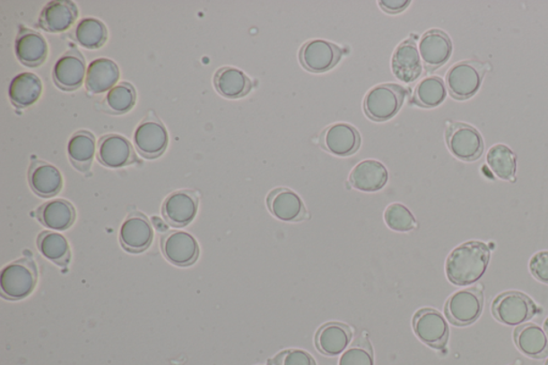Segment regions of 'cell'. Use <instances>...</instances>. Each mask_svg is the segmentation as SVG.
Returning <instances> with one entry per match:
<instances>
[{
  "label": "cell",
  "instance_id": "6da1fadb",
  "mask_svg": "<svg viewBox=\"0 0 548 365\" xmlns=\"http://www.w3.org/2000/svg\"><path fill=\"white\" fill-rule=\"evenodd\" d=\"M491 259L489 246L483 241H468L454 248L446 263L448 279L457 286L473 285L486 273Z\"/></svg>",
  "mask_w": 548,
  "mask_h": 365
},
{
  "label": "cell",
  "instance_id": "7a4b0ae2",
  "mask_svg": "<svg viewBox=\"0 0 548 365\" xmlns=\"http://www.w3.org/2000/svg\"><path fill=\"white\" fill-rule=\"evenodd\" d=\"M407 91L401 85L381 84L372 88L364 98L363 109L370 120L383 123L400 112Z\"/></svg>",
  "mask_w": 548,
  "mask_h": 365
},
{
  "label": "cell",
  "instance_id": "3957f363",
  "mask_svg": "<svg viewBox=\"0 0 548 365\" xmlns=\"http://www.w3.org/2000/svg\"><path fill=\"white\" fill-rule=\"evenodd\" d=\"M38 271L30 258L5 265L0 274V290L4 298L20 300L30 296L37 285Z\"/></svg>",
  "mask_w": 548,
  "mask_h": 365
},
{
  "label": "cell",
  "instance_id": "277c9868",
  "mask_svg": "<svg viewBox=\"0 0 548 365\" xmlns=\"http://www.w3.org/2000/svg\"><path fill=\"white\" fill-rule=\"evenodd\" d=\"M538 313L539 309L533 299L520 291L502 292L491 304L492 317L512 327L528 322Z\"/></svg>",
  "mask_w": 548,
  "mask_h": 365
},
{
  "label": "cell",
  "instance_id": "5b68a950",
  "mask_svg": "<svg viewBox=\"0 0 548 365\" xmlns=\"http://www.w3.org/2000/svg\"><path fill=\"white\" fill-rule=\"evenodd\" d=\"M484 296L480 287L459 291L453 294L445 306L449 322L458 327H465L477 322L483 312Z\"/></svg>",
  "mask_w": 548,
  "mask_h": 365
},
{
  "label": "cell",
  "instance_id": "8992f818",
  "mask_svg": "<svg viewBox=\"0 0 548 365\" xmlns=\"http://www.w3.org/2000/svg\"><path fill=\"white\" fill-rule=\"evenodd\" d=\"M484 74V65L474 60L452 65L446 77L450 95L457 100L472 98L480 90Z\"/></svg>",
  "mask_w": 548,
  "mask_h": 365
},
{
  "label": "cell",
  "instance_id": "52a82bcc",
  "mask_svg": "<svg viewBox=\"0 0 548 365\" xmlns=\"http://www.w3.org/2000/svg\"><path fill=\"white\" fill-rule=\"evenodd\" d=\"M135 143L137 152L145 159H157L165 152L169 145L168 130L153 112H149L137 126Z\"/></svg>",
  "mask_w": 548,
  "mask_h": 365
},
{
  "label": "cell",
  "instance_id": "ba28073f",
  "mask_svg": "<svg viewBox=\"0 0 548 365\" xmlns=\"http://www.w3.org/2000/svg\"><path fill=\"white\" fill-rule=\"evenodd\" d=\"M446 140L453 156L463 161H475L483 156V138L472 126L463 123L448 126Z\"/></svg>",
  "mask_w": 548,
  "mask_h": 365
},
{
  "label": "cell",
  "instance_id": "9c48e42d",
  "mask_svg": "<svg viewBox=\"0 0 548 365\" xmlns=\"http://www.w3.org/2000/svg\"><path fill=\"white\" fill-rule=\"evenodd\" d=\"M414 334L421 342L435 350L445 348L449 339V326L434 309H421L413 319Z\"/></svg>",
  "mask_w": 548,
  "mask_h": 365
},
{
  "label": "cell",
  "instance_id": "30bf717a",
  "mask_svg": "<svg viewBox=\"0 0 548 365\" xmlns=\"http://www.w3.org/2000/svg\"><path fill=\"white\" fill-rule=\"evenodd\" d=\"M342 56L341 48L320 39L304 43L299 51V62L304 69L313 74H323L335 68L340 63Z\"/></svg>",
  "mask_w": 548,
  "mask_h": 365
},
{
  "label": "cell",
  "instance_id": "8fae6325",
  "mask_svg": "<svg viewBox=\"0 0 548 365\" xmlns=\"http://www.w3.org/2000/svg\"><path fill=\"white\" fill-rule=\"evenodd\" d=\"M86 62L83 54L75 47L71 46L68 52L55 64L53 81L64 91H74L84 83L86 75Z\"/></svg>",
  "mask_w": 548,
  "mask_h": 365
},
{
  "label": "cell",
  "instance_id": "7c38bea8",
  "mask_svg": "<svg viewBox=\"0 0 548 365\" xmlns=\"http://www.w3.org/2000/svg\"><path fill=\"white\" fill-rule=\"evenodd\" d=\"M97 158L109 169H121L137 162L132 143L125 136L108 135L100 138Z\"/></svg>",
  "mask_w": 548,
  "mask_h": 365
},
{
  "label": "cell",
  "instance_id": "4fadbf2b",
  "mask_svg": "<svg viewBox=\"0 0 548 365\" xmlns=\"http://www.w3.org/2000/svg\"><path fill=\"white\" fill-rule=\"evenodd\" d=\"M320 143L326 152L335 156L348 157L359 151L361 136L352 125L335 124L324 130L320 136Z\"/></svg>",
  "mask_w": 548,
  "mask_h": 365
},
{
  "label": "cell",
  "instance_id": "5bb4252c",
  "mask_svg": "<svg viewBox=\"0 0 548 365\" xmlns=\"http://www.w3.org/2000/svg\"><path fill=\"white\" fill-rule=\"evenodd\" d=\"M419 53L426 70L435 71L450 59L452 42L445 31L431 30L426 31L419 43Z\"/></svg>",
  "mask_w": 548,
  "mask_h": 365
},
{
  "label": "cell",
  "instance_id": "9a60e30c",
  "mask_svg": "<svg viewBox=\"0 0 548 365\" xmlns=\"http://www.w3.org/2000/svg\"><path fill=\"white\" fill-rule=\"evenodd\" d=\"M119 239L126 251L132 253L145 251L153 239L152 226L143 213H131L121 225Z\"/></svg>",
  "mask_w": 548,
  "mask_h": 365
},
{
  "label": "cell",
  "instance_id": "2e32d148",
  "mask_svg": "<svg viewBox=\"0 0 548 365\" xmlns=\"http://www.w3.org/2000/svg\"><path fill=\"white\" fill-rule=\"evenodd\" d=\"M198 198L191 191H177L165 199L162 206L163 217L174 228H184L190 224L197 213Z\"/></svg>",
  "mask_w": 548,
  "mask_h": 365
},
{
  "label": "cell",
  "instance_id": "e0dca14e",
  "mask_svg": "<svg viewBox=\"0 0 548 365\" xmlns=\"http://www.w3.org/2000/svg\"><path fill=\"white\" fill-rule=\"evenodd\" d=\"M419 48L413 38L403 41L392 55L391 68L398 81L413 83L422 74Z\"/></svg>",
  "mask_w": 548,
  "mask_h": 365
},
{
  "label": "cell",
  "instance_id": "ac0fdd59",
  "mask_svg": "<svg viewBox=\"0 0 548 365\" xmlns=\"http://www.w3.org/2000/svg\"><path fill=\"white\" fill-rule=\"evenodd\" d=\"M267 207L276 219L284 222H299L307 217V209L300 196L286 187H278L269 193Z\"/></svg>",
  "mask_w": 548,
  "mask_h": 365
},
{
  "label": "cell",
  "instance_id": "d6986e66",
  "mask_svg": "<svg viewBox=\"0 0 548 365\" xmlns=\"http://www.w3.org/2000/svg\"><path fill=\"white\" fill-rule=\"evenodd\" d=\"M79 16V9L70 0L48 3L39 16V26L43 30L60 33L71 29Z\"/></svg>",
  "mask_w": 548,
  "mask_h": 365
},
{
  "label": "cell",
  "instance_id": "ffe728a7",
  "mask_svg": "<svg viewBox=\"0 0 548 365\" xmlns=\"http://www.w3.org/2000/svg\"><path fill=\"white\" fill-rule=\"evenodd\" d=\"M162 251L170 263L177 265H190L199 256L198 243L186 231H171L162 238Z\"/></svg>",
  "mask_w": 548,
  "mask_h": 365
},
{
  "label": "cell",
  "instance_id": "44dd1931",
  "mask_svg": "<svg viewBox=\"0 0 548 365\" xmlns=\"http://www.w3.org/2000/svg\"><path fill=\"white\" fill-rule=\"evenodd\" d=\"M48 53V43L41 33L29 29L20 30L15 40V54L21 64L37 68L46 62Z\"/></svg>",
  "mask_w": 548,
  "mask_h": 365
},
{
  "label": "cell",
  "instance_id": "7402d4cb",
  "mask_svg": "<svg viewBox=\"0 0 548 365\" xmlns=\"http://www.w3.org/2000/svg\"><path fill=\"white\" fill-rule=\"evenodd\" d=\"M29 179L31 190L41 197L57 196L63 189V176L54 165L32 160Z\"/></svg>",
  "mask_w": 548,
  "mask_h": 365
},
{
  "label": "cell",
  "instance_id": "603a6c76",
  "mask_svg": "<svg viewBox=\"0 0 548 365\" xmlns=\"http://www.w3.org/2000/svg\"><path fill=\"white\" fill-rule=\"evenodd\" d=\"M352 339L350 326L342 323H328L320 327L315 335V346L325 356L335 357L346 351Z\"/></svg>",
  "mask_w": 548,
  "mask_h": 365
},
{
  "label": "cell",
  "instance_id": "cb8c5ba5",
  "mask_svg": "<svg viewBox=\"0 0 548 365\" xmlns=\"http://www.w3.org/2000/svg\"><path fill=\"white\" fill-rule=\"evenodd\" d=\"M389 178L386 166L376 160H364L352 169L351 185L362 192H376L383 189Z\"/></svg>",
  "mask_w": 548,
  "mask_h": 365
},
{
  "label": "cell",
  "instance_id": "d4e9b609",
  "mask_svg": "<svg viewBox=\"0 0 548 365\" xmlns=\"http://www.w3.org/2000/svg\"><path fill=\"white\" fill-rule=\"evenodd\" d=\"M213 83L215 90L227 99L246 97L253 88V83L245 72L232 66H223L215 72Z\"/></svg>",
  "mask_w": 548,
  "mask_h": 365
},
{
  "label": "cell",
  "instance_id": "484cf974",
  "mask_svg": "<svg viewBox=\"0 0 548 365\" xmlns=\"http://www.w3.org/2000/svg\"><path fill=\"white\" fill-rule=\"evenodd\" d=\"M120 71L113 60L99 58L88 66L86 90L95 95L113 90L118 82Z\"/></svg>",
  "mask_w": 548,
  "mask_h": 365
},
{
  "label": "cell",
  "instance_id": "4316f807",
  "mask_svg": "<svg viewBox=\"0 0 548 365\" xmlns=\"http://www.w3.org/2000/svg\"><path fill=\"white\" fill-rule=\"evenodd\" d=\"M42 90L41 80L36 74L23 72L11 81L9 98L16 109H27L38 101Z\"/></svg>",
  "mask_w": 548,
  "mask_h": 365
},
{
  "label": "cell",
  "instance_id": "83f0119b",
  "mask_svg": "<svg viewBox=\"0 0 548 365\" xmlns=\"http://www.w3.org/2000/svg\"><path fill=\"white\" fill-rule=\"evenodd\" d=\"M76 217L74 204L65 199H54L43 204L37 210V218L48 229L65 230L74 223Z\"/></svg>",
  "mask_w": 548,
  "mask_h": 365
},
{
  "label": "cell",
  "instance_id": "f1b7e54d",
  "mask_svg": "<svg viewBox=\"0 0 548 365\" xmlns=\"http://www.w3.org/2000/svg\"><path fill=\"white\" fill-rule=\"evenodd\" d=\"M514 341L518 350L527 357L542 359L548 355V336L538 325L518 326L514 331Z\"/></svg>",
  "mask_w": 548,
  "mask_h": 365
},
{
  "label": "cell",
  "instance_id": "f546056e",
  "mask_svg": "<svg viewBox=\"0 0 548 365\" xmlns=\"http://www.w3.org/2000/svg\"><path fill=\"white\" fill-rule=\"evenodd\" d=\"M96 138L91 132L80 130L71 136L68 156L72 165L82 173H87L95 158Z\"/></svg>",
  "mask_w": 548,
  "mask_h": 365
},
{
  "label": "cell",
  "instance_id": "4dcf8cb0",
  "mask_svg": "<svg viewBox=\"0 0 548 365\" xmlns=\"http://www.w3.org/2000/svg\"><path fill=\"white\" fill-rule=\"evenodd\" d=\"M38 248L42 256L48 261L59 265L70 262L71 252L68 241L63 235L54 231H43L38 237Z\"/></svg>",
  "mask_w": 548,
  "mask_h": 365
},
{
  "label": "cell",
  "instance_id": "1f68e13d",
  "mask_svg": "<svg viewBox=\"0 0 548 365\" xmlns=\"http://www.w3.org/2000/svg\"><path fill=\"white\" fill-rule=\"evenodd\" d=\"M75 41L88 49L102 48L108 40V30L103 22L87 18L77 23L74 30Z\"/></svg>",
  "mask_w": 548,
  "mask_h": 365
},
{
  "label": "cell",
  "instance_id": "d6a6232c",
  "mask_svg": "<svg viewBox=\"0 0 548 365\" xmlns=\"http://www.w3.org/2000/svg\"><path fill=\"white\" fill-rule=\"evenodd\" d=\"M447 90L444 81L439 76L426 77L414 90L413 103L420 108L433 109L445 101Z\"/></svg>",
  "mask_w": 548,
  "mask_h": 365
},
{
  "label": "cell",
  "instance_id": "836d02e7",
  "mask_svg": "<svg viewBox=\"0 0 548 365\" xmlns=\"http://www.w3.org/2000/svg\"><path fill=\"white\" fill-rule=\"evenodd\" d=\"M487 164L492 173L502 180H513L517 173V156L510 148L501 145L492 146L486 156Z\"/></svg>",
  "mask_w": 548,
  "mask_h": 365
},
{
  "label": "cell",
  "instance_id": "e575fe53",
  "mask_svg": "<svg viewBox=\"0 0 548 365\" xmlns=\"http://www.w3.org/2000/svg\"><path fill=\"white\" fill-rule=\"evenodd\" d=\"M135 88L128 82H121L105 97L104 110L115 115L126 114L135 107Z\"/></svg>",
  "mask_w": 548,
  "mask_h": 365
},
{
  "label": "cell",
  "instance_id": "d590c367",
  "mask_svg": "<svg viewBox=\"0 0 548 365\" xmlns=\"http://www.w3.org/2000/svg\"><path fill=\"white\" fill-rule=\"evenodd\" d=\"M339 365H374L373 347L367 336H359L343 353Z\"/></svg>",
  "mask_w": 548,
  "mask_h": 365
},
{
  "label": "cell",
  "instance_id": "8d00e7d4",
  "mask_svg": "<svg viewBox=\"0 0 548 365\" xmlns=\"http://www.w3.org/2000/svg\"><path fill=\"white\" fill-rule=\"evenodd\" d=\"M385 222L392 230L402 232L413 230L417 225L411 210L398 203L392 204L386 209Z\"/></svg>",
  "mask_w": 548,
  "mask_h": 365
},
{
  "label": "cell",
  "instance_id": "74e56055",
  "mask_svg": "<svg viewBox=\"0 0 548 365\" xmlns=\"http://www.w3.org/2000/svg\"><path fill=\"white\" fill-rule=\"evenodd\" d=\"M271 364L274 365H317L314 358L306 351L286 350L276 355Z\"/></svg>",
  "mask_w": 548,
  "mask_h": 365
},
{
  "label": "cell",
  "instance_id": "f35d334b",
  "mask_svg": "<svg viewBox=\"0 0 548 365\" xmlns=\"http://www.w3.org/2000/svg\"><path fill=\"white\" fill-rule=\"evenodd\" d=\"M529 269L536 280L548 284V251L535 254L530 259Z\"/></svg>",
  "mask_w": 548,
  "mask_h": 365
},
{
  "label": "cell",
  "instance_id": "ab89813d",
  "mask_svg": "<svg viewBox=\"0 0 548 365\" xmlns=\"http://www.w3.org/2000/svg\"><path fill=\"white\" fill-rule=\"evenodd\" d=\"M378 4L379 7L383 9L385 13L397 14L407 9L411 2H409V0H381Z\"/></svg>",
  "mask_w": 548,
  "mask_h": 365
},
{
  "label": "cell",
  "instance_id": "60d3db41",
  "mask_svg": "<svg viewBox=\"0 0 548 365\" xmlns=\"http://www.w3.org/2000/svg\"><path fill=\"white\" fill-rule=\"evenodd\" d=\"M152 220L154 225L157 226V229L159 230L165 231L166 230H168V226L163 223V221L160 220L159 218H153Z\"/></svg>",
  "mask_w": 548,
  "mask_h": 365
},
{
  "label": "cell",
  "instance_id": "b9f144b4",
  "mask_svg": "<svg viewBox=\"0 0 548 365\" xmlns=\"http://www.w3.org/2000/svg\"><path fill=\"white\" fill-rule=\"evenodd\" d=\"M544 328H545L546 334L548 335V318L545 320Z\"/></svg>",
  "mask_w": 548,
  "mask_h": 365
},
{
  "label": "cell",
  "instance_id": "7bdbcfd3",
  "mask_svg": "<svg viewBox=\"0 0 548 365\" xmlns=\"http://www.w3.org/2000/svg\"><path fill=\"white\" fill-rule=\"evenodd\" d=\"M545 365H548V361H547V362H546V364H545Z\"/></svg>",
  "mask_w": 548,
  "mask_h": 365
},
{
  "label": "cell",
  "instance_id": "ee69618b",
  "mask_svg": "<svg viewBox=\"0 0 548 365\" xmlns=\"http://www.w3.org/2000/svg\"><path fill=\"white\" fill-rule=\"evenodd\" d=\"M512 365H516V364H512Z\"/></svg>",
  "mask_w": 548,
  "mask_h": 365
}]
</instances>
